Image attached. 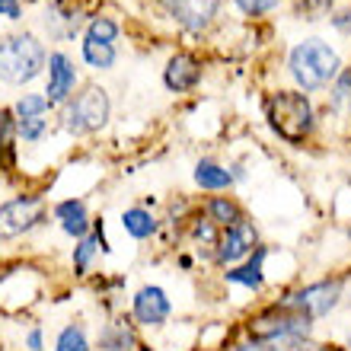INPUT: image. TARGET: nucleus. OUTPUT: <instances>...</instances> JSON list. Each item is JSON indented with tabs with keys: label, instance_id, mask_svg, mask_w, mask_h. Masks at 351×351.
<instances>
[{
	"label": "nucleus",
	"instance_id": "obj_1",
	"mask_svg": "<svg viewBox=\"0 0 351 351\" xmlns=\"http://www.w3.org/2000/svg\"><path fill=\"white\" fill-rule=\"evenodd\" d=\"M262 115H265L268 131L278 141H285L287 147L310 144V138L316 134V125H319L313 99L306 93L294 90V86L268 90L265 99H262Z\"/></svg>",
	"mask_w": 351,
	"mask_h": 351
},
{
	"label": "nucleus",
	"instance_id": "obj_2",
	"mask_svg": "<svg viewBox=\"0 0 351 351\" xmlns=\"http://www.w3.org/2000/svg\"><path fill=\"white\" fill-rule=\"evenodd\" d=\"M313 329H316L313 319L287 310V306L278 304V300H268V304L256 306L240 323L243 339L262 345L265 351H291L297 342L313 339Z\"/></svg>",
	"mask_w": 351,
	"mask_h": 351
},
{
	"label": "nucleus",
	"instance_id": "obj_3",
	"mask_svg": "<svg viewBox=\"0 0 351 351\" xmlns=\"http://www.w3.org/2000/svg\"><path fill=\"white\" fill-rule=\"evenodd\" d=\"M285 67H287V77L294 80V90L310 96V93L329 90L345 64H342V55L329 42H323V38H304V42L291 45Z\"/></svg>",
	"mask_w": 351,
	"mask_h": 351
},
{
	"label": "nucleus",
	"instance_id": "obj_4",
	"mask_svg": "<svg viewBox=\"0 0 351 351\" xmlns=\"http://www.w3.org/2000/svg\"><path fill=\"white\" fill-rule=\"evenodd\" d=\"M48 64V45L38 32L19 29L0 36V84L7 86H26L36 77L45 74Z\"/></svg>",
	"mask_w": 351,
	"mask_h": 351
},
{
	"label": "nucleus",
	"instance_id": "obj_5",
	"mask_svg": "<svg viewBox=\"0 0 351 351\" xmlns=\"http://www.w3.org/2000/svg\"><path fill=\"white\" fill-rule=\"evenodd\" d=\"M58 128L74 134V138H90L99 134L112 119V96L102 84H80V90L58 106Z\"/></svg>",
	"mask_w": 351,
	"mask_h": 351
},
{
	"label": "nucleus",
	"instance_id": "obj_6",
	"mask_svg": "<svg viewBox=\"0 0 351 351\" xmlns=\"http://www.w3.org/2000/svg\"><path fill=\"white\" fill-rule=\"evenodd\" d=\"M278 304H285L287 310L313 319V323H323L326 316H332L345 300V278L342 275H329V278H316V281H306V285L287 287L281 291V297H275Z\"/></svg>",
	"mask_w": 351,
	"mask_h": 351
},
{
	"label": "nucleus",
	"instance_id": "obj_7",
	"mask_svg": "<svg viewBox=\"0 0 351 351\" xmlns=\"http://www.w3.org/2000/svg\"><path fill=\"white\" fill-rule=\"evenodd\" d=\"M51 208L38 192H19L7 202H0V243L23 240L38 227H45Z\"/></svg>",
	"mask_w": 351,
	"mask_h": 351
},
{
	"label": "nucleus",
	"instance_id": "obj_8",
	"mask_svg": "<svg viewBox=\"0 0 351 351\" xmlns=\"http://www.w3.org/2000/svg\"><path fill=\"white\" fill-rule=\"evenodd\" d=\"M99 10H90L84 0H48L42 10V29L51 42H71V38L84 36L86 23Z\"/></svg>",
	"mask_w": 351,
	"mask_h": 351
},
{
	"label": "nucleus",
	"instance_id": "obj_9",
	"mask_svg": "<svg viewBox=\"0 0 351 351\" xmlns=\"http://www.w3.org/2000/svg\"><path fill=\"white\" fill-rule=\"evenodd\" d=\"M259 243H262L259 223L252 221V217H246V221L221 230V237H217V243H214V250H211L208 265L217 268V271H223V268H230V265H237V262H243L246 256H252V250H256Z\"/></svg>",
	"mask_w": 351,
	"mask_h": 351
},
{
	"label": "nucleus",
	"instance_id": "obj_10",
	"mask_svg": "<svg viewBox=\"0 0 351 351\" xmlns=\"http://www.w3.org/2000/svg\"><path fill=\"white\" fill-rule=\"evenodd\" d=\"M128 313L141 332H157L173 319V297L163 285H141L131 294Z\"/></svg>",
	"mask_w": 351,
	"mask_h": 351
},
{
	"label": "nucleus",
	"instance_id": "obj_11",
	"mask_svg": "<svg viewBox=\"0 0 351 351\" xmlns=\"http://www.w3.org/2000/svg\"><path fill=\"white\" fill-rule=\"evenodd\" d=\"M157 3L176 26L192 36L211 32L223 7V0H157Z\"/></svg>",
	"mask_w": 351,
	"mask_h": 351
},
{
	"label": "nucleus",
	"instance_id": "obj_12",
	"mask_svg": "<svg viewBox=\"0 0 351 351\" xmlns=\"http://www.w3.org/2000/svg\"><path fill=\"white\" fill-rule=\"evenodd\" d=\"M45 96L51 99V106H64L77 90H80V71L74 64V55H67L64 48L48 51V64H45Z\"/></svg>",
	"mask_w": 351,
	"mask_h": 351
},
{
	"label": "nucleus",
	"instance_id": "obj_13",
	"mask_svg": "<svg viewBox=\"0 0 351 351\" xmlns=\"http://www.w3.org/2000/svg\"><path fill=\"white\" fill-rule=\"evenodd\" d=\"M160 80H163L167 93H173V96H189V93H195L202 86L204 61L195 55V51H185V48L182 51H173V55L167 58V64H163Z\"/></svg>",
	"mask_w": 351,
	"mask_h": 351
},
{
	"label": "nucleus",
	"instance_id": "obj_14",
	"mask_svg": "<svg viewBox=\"0 0 351 351\" xmlns=\"http://www.w3.org/2000/svg\"><path fill=\"white\" fill-rule=\"evenodd\" d=\"M93 345H96V351H154L144 345V332L131 319V313H109Z\"/></svg>",
	"mask_w": 351,
	"mask_h": 351
},
{
	"label": "nucleus",
	"instance_id": "obj_15",
	"mask_svg": "<svg viewBox=\"0 0 351 351\" xmlns=\"http://www.w3.org/2000/svg\"><path fill=\"white\" fill-rule=\"evenodd\" d=\"M51 221L61 227L67 240H84L93 233V214L90 204H86L84 195H67V198H58L51 204Z\"/></svg>",
	"mask_w": 351,
	"mask_h": 351
},
{
	"label": "nucleus",
	"instance_id": "obj_16",
	"mask_svg": "<svg viewBox=\"0 0 351 351\" xmlns=\"http://www.w3.org/2000/svg\"><path fill=\"white\" fill-rule=\"evenodd\" d=\"M268 252H271V246H268L265 240L252 250V256H246L243 262H237V265L223 268L221 271V281L223 285H233V287H243V291H250V294H259V291H265V259Z\"/></svg>",
	"mask_w": 351,
	"mask_h": 351
},
{
	"label": "nucleus",
	"instance_id": "obj_17",
	"mask_svg": "<svg viewBox=\"0 0 351 351\" xmlns=\"http://www.w3.org/2000/svg\"><path fill=\"white\" fill-rule=\"evenodd\" d=\"M198 208H202L204 217H208L217 230H227V227H233V223H240V221H246V217H250L246 204H243L237 195H230V192L208 195V198H202V202H198Z\"/></svg>",
	"mask_w": 351,
	"mask_h": 351
},
{
	"label": "nucleus",
	"instance_id": "obj_18",
	"mask_svg": "<svg viewBox=\"0 0 351 351\" xmlns=\"http://www.w3.org/2000/svg\"><path fill=\"white\" fill-rule=\"evenodd\" d=\"M119 223H121V230H125V237H131L134 243L157 240L160 230H163V221L150 211L147 204H131V208H125Z\"/></svg>",
	"mask_w": 351,
	"mask_h": 351
},
{
	"label": "nucleus",
	"instance_id": "obj_19",
	"mask_svg": "<svg viewBox=\"0 0 351 351\" xmlns=\"http://www.w3.org/2000/svg\"><path fill=\"white\" fill-rule=\"evenodd\" d=\"M192 179H195V185H198L202 192H208V195L233 192V185H237L230 167H227V163H221V160H214V157H202V160H198V163H195V169H192Z\"/></svg>",
	"mask_w": 351,
	"mask_h": 351
},
{
	"label": "nucleus",
	"instance_id": "obj_20",
	"mask_svg": "<svg viewBox=\"0 0 351 351\" xmlns=\"http://www.w3.org/2000/svg\"><path fill=\"white\" fill-rule=\"evenodd\" d=\"M179 237L192 243V246H195V259H202L204 265H208L211 250H214V243H217V237H221V230H217V227L204 217L202 208H195V214L185 221V227H182V233H179Z\"/></svg>",
	"mask_w": 351,
	"mask_h": 351
},
{
	"label": "nucleus",
	"instance_id": "obj_21",
	"mask_svg": "<svg viewBox=\"0 0 351 351\" xmlns=\"http://www.w3.org/2000/svg\"><path fill=\"white\" fill-rule=\"evenodd\" d=\"M16 115L10 106L0 109V176L16 169Z\"/></svg>",
	"mask_w": 351,
	"mask_h": 351
},
{
	"label": "nucleus",
	"instance_id": "obj_22",
	"mask_svg": "<svg viewBox=\"0 0 351 351\" xmlns=\"http://www.w3.org/2000/svg\"><path fill=\"white\" fill-rule=\"evenodd\" d=\"M80 58L84 64L93 71H112L119 64V45H109V42H93V38L80 36Z\"/></svg>",
	"mask_w": 351,
	"mask_h": 351
},
{
	"label": "nucleus",
	"instance_id": "obj_23",
	"mask_svg": "<svg viewBox=\"0 0 351 351\" xmlns=\"http://www.w3.org/2000/svg\"><path fill=\"white\" fill-rule=\"evenodd\" d=\"M55 351H96L90 339V329H86L84 319H71L58 329L55 335Z\"/></svg>",
	"mask_w": 351,
	"mask_h": 351
},
{
	"label": "nucleus",
	"instance_id": "obj_24",
	"mask_svg": "<svg viewBox=\"0 0 351 351\" xmlns=\"http://www.w3.org/2000/svg\"><path fill=\"white\" fill-rule=\"evenodd\" d=\"M96 259H99V243L93 240V233L74 243V250H71V271H74L77 281H86L93 275Z\"/></svg>",
	"mask_w": 351,
	"mask_h": 351
},
{
	"label": "nucleus",
	"instance_id": "obj_25",
	"mask_svg": "<svg viewBox=\"0 0 351 351\" xmlns=\"http://www.w3.org/2000/svg\"><path fill=\"white\" fill-rule=\"evenodd\" d=\"M329 112L332 115H345L351 121V67H342L339 77L329 86Z\"/></svg>",
	"mask_w": 351,
	"mask_h": 351
},
{
	"label": "nucleus",
	"instance_id": "obj_26",
	"mask_svg": "<svg viewBox=\"0 0 351 351\" xmlns=\"http://www.w3.org/2000/svg\"><path fill=\"white\" fill-rule=\"evenodd\" d=\"M10 109H13L16 119H48L55 112V106H51V99H48L45 93H23Z\"/></svg>",
	"mask_w": 351,
	"mask_h": 351
},
{
	"label": "nucleus",
	"instance_id": "obj_27",
	"mask_svg": "<svg viewBox=\"0 0 351 351\" xmlns=\"http://www.w3.org/2000/svg\"><path fill=\"white\" fill-rule=\"evenodd\" d=\"M84 38H93V42H109V45H119L121 38V23L109 13H96V16L86 23Z\"/></svg>",
	"mask_w": 351,
	"mask_h": 351
},
{
	"label": "nucleus",
	"instance_id": "obj_28",
	"mask_svg": "<svg viewBox=\"0 0 351 351\" xmlns=\"http://www.w3.org/2000/svg\"><path fill=\"white\" fill-rule=\"evenodd\" d=\"M51 131V119H16V141L19 144H42Z\"/></svg>",
	"mask_w": 351,
	"mask_h": 351
},
{
	"label": "nucleus",
	"instance_id": "obj_29",
	"mask_svg": "<svg viewBox=\"0 0 351 351\" xmlns=\"http://www.w3.org/2000/svg\"><path fill=\"white\" fill-rule=\"evenodd\" d=\"M233 7H237V13L246 19H262L268 16V13H275L285 0H230Z\"/></svg>",
	"mask_w": 351,
	"mask_h": 351
},
{
	"label": "nucleus",
	"instance_id": "obj_30",
	"mask_svg": "<svg viewBox=\"0 0 351 351\" xmlns=\"http://www.w3.org/2000/svg\"><path fill=\"white\" fill-rule=\"evenodd\" d=\"M335 13V0H297V16L306 19V23H316L323 16H332Z\"/></svg>",
	"mask_w": 351,
	"mask_h": 351
},
{
	"label": "nucleus",
	"instance_id": "obj_31",
	"mask_svg": "<svg viewBox=\"0 0 351 351\" xmlns=\"http://www.w3.org/2000/svg\"><path fill=\"white\" fill-rule=\"evenodd\" d=\"M329 26H332L339 36L351 38V3L348 7H342V10H335L332 16H329Z\"/></svg>",
	"mask_w": 351,
	"mask_h": 351
},
{
	"label": "nucleus",
	"instance_id": "obj_32",
	"mask_svg": "<svg viewBox=\"0 0 351 351\" xmlns=\"http://www.w3.org/2000/svg\"><path fill=\"white\" fill-rule=\"evenodd\" d=\"M0 16L10 19V23H19L26 16V3L23 0H0Z\"/></svg>",
	"mask_w": 351,
	"mask_h": 351
},
{
	"label": "nucleus",
	"instance_id": "obj_33",
	"mask_svg": "<svg viewBox=\"0 0 351 351\" xmlns=\"http://www.w3.org/2000/svg\"><path fill=\"white\" fill-rule=\"evenodd\" d=\"M291 351H348V348L335 342H319V339H304V342H297Z\"/></svg>",
	"mask_w": 351,
	"mask_h": 351
},
{
	"label": "nucleus",
	"instance_id": "obj_34",
	"mask_svg": "<svg viewBox=\"0 0 351 351\" xmlns=\"http://www.w3.org/2000/svg\"><path fill=\"white\" fill-rule=\"evenodd\" d=\"M93 240L99 243V252H102V256H109V252H112L109 237H106V221H102V217H93Z\"/></svg>",
	"mask_w": 351,
	"mask_h": 351
},
{
	"label": "nucleus",
	"instance_id": "obj_35",
	"mask_svg": "<svg viewBox=\"0 0 351 351\" xmlns=\"http://www.w3.org/2000/svg\"><path fill=\"white\" fill-rule=\"evenodd\" d=\"M26 351H45V329H42V326H29Z\"/></svg>",
	"mask_w": 351,
	"mask_h": 351
},
{
	"label": "nucleus",
	"instance_id": "obj_36",
	"mask_svg": "<svg viewBox=\"0 0 351 351\" xmlns=\"http://www.w3.org/2000/svg\"><path fill=\"white\" fill-rule=\"evenodd\" d=\"M227 351H265V348L256 345V342H250V339H237V342L227 345Z\"/></svg>",
	"mask_w": 351,
	"mask_h": 351
},
{
	"label": "nucleus",
	"instance_id": "obj_37",
	"mask_svg": "<svg viewBox=\"0 0 351 351\" xmlns=\"http://www.w3.org/2000/svg\"><path fill=\"white\" fill-rule=\"evenodd\" d=\"M176 265L182 268V271H192V268H195V256H189V252H179V256H176Z\"/></svg>",
	"mask_w": 351,
	"mask_h": 351
},
{
	"label": "nucleus",
	"instance_id": "obj_38",
	"mask_svg": "<svg viewBox=\"0 0 351 351\" xmlns=\"http://www.w3.org/2000/svg\"><path fill=\"white\" fill-rule=\"evenodd\" d=\"M13 268H16V265H3V262H0V285H3V281L13 275Z\"/></svg>",
	"mask_w": 351,
	"mask_h": 351
},
{
	"label": "nucleus",
	"instance_id": "obj_39",
	"mask_svg": "<svg viewBox=\"0 0 351 351\" xmlns=\"http://www.w3.org/2000/svg\"><path fill=\"white\" fill-rule=\"evenodd\" d=\"M345 348L351 351V326H348V332H345Z\"/></svg>",
	"mask_w": 351,
	"mask_h": 351
},
{
	"label": "nucleus",
	"instance_id": "obj_40",
	"mask_svg": "<svg viewBox=\"0 0 351 351\" xmlns=\"http://www.w3.org/2000/svg\"><path fill=\"white\" fill-rule=\"evenodd\" d=\"M348 243H351V227H348Z\"/></svg>",
	"mask_w": 351,
	"mask_h": 351
}]
</instances>
